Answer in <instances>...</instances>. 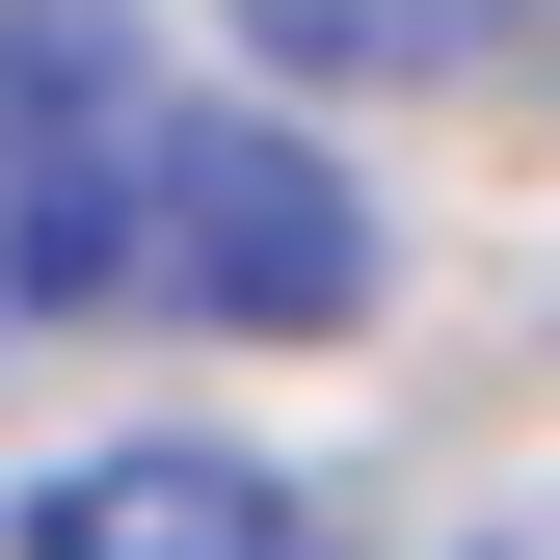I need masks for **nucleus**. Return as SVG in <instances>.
Segmentation results:
<instances>
[{
  "label": "nucleus",
  "mask_w": 560,
  "mask_h": 560,
  "mask_svg": "<svg viewBox=\"0 0 560 560\" xmlns=\"http://www.w3.org/2000/svg\"><path fill=\"white\" fill-rule=\"evenodd\" d=\"M161 54L107 0H0V320H107L133 214H161Z\"/></svg>",
  "instance_id": "f257e3e1"
},
{
  "label": "nucleus",
  "mask_w": 560,
  "mask_h": 560,
  "mask_svg": "<svg viewBox=\"0 0 560 560\" xmlns=\"http://www.w3.org/2000/svg\"><path fill=\"white\" fill-rule=\"evenodd\" d=\"M133 294L161 320H241V347H320L374 320V187L267 107H161V214H133Z\"/></svg>",
  "instance_id": "f03ea898"
},
{
  "label": "nucleus",
  "mask_w": 560,
  "mask_h": 560,
  "mask_svg": "<svg viewBox=\"0 0 560 560\" xmlns=\"http://www.w3.org/2000/svg\"><path fill=\"white\" fill-rule=\"evenodd\" d=\"M27 560H320V508H294L267 454L161 428V454H81V480H27Z\"/></svg>",
  "instance_id": "7ed1b4c3"
},
{
  "label": "nucleus",
  "mask_w": 560,
  "mask_h": 560,
  "mask_svg": "<svg viewBox=\"0 0 560 560\" xmlns=\"http://www.w3.org/2000/svg\"><path fill=\"white\" fill-rule=\"evenodd\" d=\"M480 27L508 0H241V54H294V81H454Z\"/></svg>",
  "instance_id": "20e7f679"
},
{
  "label": "nucleus",
  "mask_w": 560,
  "mask_h": 560,
  "mask_svg": "<svg viewBox=\"0 0 560 560\" xmlns=\"http://www.w3.org/2000/svg\"><path fill=\"white\" fill-rule=\"evenodd\" d=\"M534 27H560V0H534Z\"/></svg>",
  "instance_id": "39448f33"
}]
</instances>
